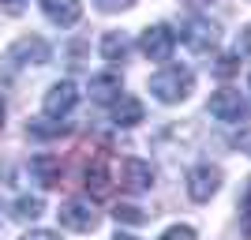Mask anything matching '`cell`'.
Returning <instances> with one entry per match:
<instances>
[{"instance_id": "obj_1", "label": "cell", "mask_w": 251, "mask_h": 240, "mask_svg": "<svg viewBox=\"0 0 251 240\" xmlns=\"http://www.w3.org/2000/svg\"><path fill=\"white\" fill-rule=\"evenodd\" d=\"M191 90H195V75H191V68H184V64H165L157 75H150V94L161 105L188 102Z\"/></svg>"}, {"instance_id": "obj_2", "label": "cell", "mask_w": 251, "mask_h": 240, "mask_svg": "<svg viewBox=\"0 0 251 240\" xmlns=\"http://www.w3.org/2000/svg\"><path fill=\"white\" fill-rule=\"evenodd\" d=\"M49 60V42L38 38V34H23L19 42H11L4 53V68L8 72H19V68H38V64Z\"/></svg>"}, {"instance_id": "obj_3", "label": "cell", "mask_w": 251, "mask_h": 240, "mask_svg": "<svg viewBox=\"0 0 251 240\" xmlns=\"http://www.w3.org/2000/svg\"><path fill=\"white\" fill-rule=\"evenodd\" d=\"M210 116L214 120H225V124H244V120H251V102L240 94V90H214L210 94Z\"/></svg>"}, {"instance_id": "obj_4", "label": "cell", "mask_w": 251, "mask_h": 240, "mask_svg": "<svg viewBox=\"0 0 251 240\" xmlns=\"http://www.w3.org/2000/svg\"><path fill=\"white\" fill-rule=\"evenodd\" d=\"M139 49H143V56H147V60L165 64L169 56H173V49H176V30H173L169 23H154V27H147V30H143Z\"/></svg>"}, {"instance_id": "obj_5", "label": "cell", "mask_w": 251, "mask_h": 240, "mask_svg": "<svg viewBox=\"0 0 251 240\" xmlns=\"http://www.w3.org/2000/svg\"><path fill=\"white\" fill-rule=\"evenodd\" d=\"M180 38H184V45H188L191 53H210L214 45H218V23L206 19V15H188L184 19V27H180Z\"/></svg>"}, {"instance_id": "obj_6", "label": "cell", "mask_w": 251, "mask_h": 240, "mask_svg": "<svg viewBox=\"0 0 251 240\" xmlns=\"http://www.w3.org/2000/svg\"><path fill=\"white\" fill-rule=\"evenodd\" d=\"M56 218H60L64 229H72V233H94L98 229V210L90 207L86 199H68V203H60Z\"/></svg>"}, {"instance_id": "obj_7", "label": "cell", "mask_w": 251, "mask_h": 240, "mask_svg": "<svg viewBox=\"0 0 251 240\" xmlns=\"http://www.w3.org/2000/svg\"><path fill=\"white\" fill-rule=\"evenodd\" d=\"M221 188V169L210 165V161H199V165L188 173V195L195 203H210Z\"/></svg>"}, {"instance_id": "obj_8", "label": "cell", "mask_w": 251, "mask_h": 240, "mask_svg": "<svg viewBox=\"0 0 251 240\" xmlns=\"http://www.w3.org/2000/svg\"><path fill=\"white\" fill-rule=\"evenodd\" d=\"M75 105H79V86H75L72 79H64V83H52L49 90H45V98H42L45 116H56V120H64V116L72 113Z\"/></svg>"}, {"instance_id": "obj_9", "label": "cell", "mask_w": 251, "mask_h": 240, "mask_svg": "<svg viewBox=\"0 0 251 240\" xmlns=\"http://www.w3.org/2000/svg\"><path fill=\"white\" fill-rule=\"evenodd\" d=\"M42 4V11H45V19L52 23V27H75V23L83 19V4L79 0H38Z\"/></svg>"}, {"instance_id": "obj_10", "label": "cell", "mask_w": 251, "mask_h": 240, "mask_svg": "<svg viewBox=\"0 0 251 240\" xmlns=\"http://www.w3.org/2000/svg\"><path fill=\"white\" fill-rule=\"evenodd\" d=\"M120 180H124L127 191H150V188H154V165L143 161V158H127Z\"/></svg>"}, {"instance_id": "obj_11", "label": "cell", "mask_w": 251, "mask_h": 240, "mask_svg": "<svg viewBox=\"0 0 251 240\" xmlns=\"http://www.w3.org/2000/svg\"><path fill=\"white\" fill-rule=\"evenodd\" d=\"M30 177L38 180L42 188L60 184V158H56V154H34L30 158Z\"/></svg>"}, {"instance_id": "obj_12", "label": "cell", "mask_w": 251, "mask_h": 240, "mask_svg": "<svg viewBox=\"0 0 251 240\" xmlns=\"http://www.w3.org/2000/svg\"><path fill=\"white\" fill-rule=\"evenodd\" d=\"M120 94H124V83H120L116 72H105V75H94V79H90V98H94V102L113 105Z\"/></svg>"}, {"instance_id": "obj_13", "label": "cell", "mask_w": 251, "mask_h": 240, "mask_svg": "<svg viewBox=\"0 0 251 240\" xmlns=\"http://www.w3.org/2000/svg\"><path fill=\"white\" fill-rule=\"evenodd\" d=\"M139 120H143V102L120 94V98L113 102V124H116V128H135Z\"/></svg>"}, {"instance_id": "obj_14", "label": "cell", "mask_w": 251, "mask_h": 240, "mask_svg": "<svg viewBox=\"0 0 251 240\" xmlns=\"http://www.w3.org/2000/svg\"><path fill=\"white\" fill-rule=\"evenodd\" d=\"M127 53H131V42H127V34H120V30H109L101 38V56L109 64H124L127 60Z\"/></svg>"}, {"instance_id": "obj_15", "label": "cell", "mask_w": 251, "mask_h": 240, "mask_svg": "<svg viewBox=\"0 0 251 240\" xmlns=\"http://www.w3.org/2000/svg\"><path fill=\"white\" fill-rule=\"evenodd\" d=\"M42 210H45V203L38 195H19L15 207H11V218L15 221H34V218H42Z\"/></svg>"}, {"instance_id": "obj_16", "label": "cell", "mask_w": 251, "mask_h": 240, "mask_svg": "<svg viewBox=\"0 0 251 240\" xmlns=\"http://www.w3.org/2000/svg\"><path fill=\"white\" fill-rule=\"evenodd\" d=\"M49 120H52V124H45V116H42V120H30V124H26V135H30V139H56V135L68 132V124H60L56 116H49Z\"/></svg>"}, {"instance_id": "obj_17", "label": "cell", "mask_w": 251, "mask_h": 240, "mask_svg": "<svg viewBox=\"0 0 251 240\" xmlns=\"http://www.w3.org/2000/svg\"><path fill=\"white\" fill-rule=\"evenodd\" d=\"M86 188L94 191V195H109V169L101 161H94V165L86 169Z\"/></svg>"}, {"instance_id": "obj_18", "label": "cell", "mask_w": 251, "mask_h": 240, "mask_svg": "<svg viewBox=\"0 0 251 240\" xmlns=\"http://www.w3.org/2000/svg\"><path fill=\"white\" fill-rule=\"evenodd\" d=\"M113 218L116 221H127V225H143V221L150 218V214H143L139 207H131V203H120V207L113 210Z\"/></svg>"}, {"instance_id": "obj_19", "label": "cell", "mask_w": 251, "mask_h": 240, "mask_svg": "<svg viewBox=\"0 0 251 240\" xmlns=\"http://www.w3.org/2000/svg\"><path fill=\"white\" fill-rule=\"evenodd\" d=\"M161 240H199V233L191 229V225H169L161 233Z\"/></svg>"}, {"instance_id": "obj_20", "label": "cell", "mask_w": 251, "mask_h": 240, "mask_svg": "<svg viewBox=\"0 0 251 240\" xmlns=\"http://www.w3.org/2000/svg\"><path fill=\"white\" fill-rule=\"evenodd\" d=\"M240 210H244V237H251V177H248V184H244Z\"/></svg>"}, {"instance_id": "obj_21", "label": "cell", "mask_w": 251, "mask_h": 240, "mask_svg": "<svg viewBox=\"0 0 251 240\" xmlns=\"http://www.w3.org/2000/svg\"><path fill=\"white\" fill-rule=\"evenodd\" d=\"M98 4V11H109V15H113V11H127V8H135L139 0H94Z\"/></svg>"}, {"instance_id": "obj_22", "label": "cell", "mask_w": 251, "mask_h": 240, "mask_svg": "<svg viewBox=\"0 0 251 240\" xmlns=\"http://www.w3.org/2000/svg\"><path fill=\"white\" fill-rule=\"evenodd\" d=\"M236 56H251V23L240 30V38H236Z\"/></svg>"}, {"instance_id": "obj_23", "label": "cell", "mask_w": 251, "mask_h": 240, "mask_svg": "<svg viewBox=\"0 0 251 240\" xmlns=\"http://www.w3.org/2000/svg\"><path fill=\"white\" fill-rule=\"evenodd\" d=\"M236 68H240L236 56H218V64H214V72H218V75H232Z\"/></svg>"}, {"instance_id": "obj_24", "label": "cell", "mask_w": 251, "mask_h": 240, "mask_svg": "<svg viewBox=\"0 0 251 240\" xmlns=\"http://www.w3.org/2000/svg\"><path fill=\"white\" fill-rule=\"evenodd\" d=\"M236 146H240L244 154H248V158H251V128H244L240 135H236Z\"/></svg>"}, {"instance_id": "obj_25", "label": "cell", "mask_w": 251, "mask_h": 240, "mask_svg": "<svg viewBox=\"0 0 251 240\" xmlns=\"http://www.w3.org/2000/svg\"><path fill=\"white\" fill-rule=\"evenodd\" d=\"M23 240H60V237H56V233H49V229H30Z\"/></svg>"}, {"instance_id": "obj_26", "label": "cell", "mask_w": 251, "mask_h": 240, "mask_svg": "<svg viewBox=\"0 0 251 240\" xmlns=\"http://www.w3.org/2000/svg\"><path fill=\"white\" fill-rule=\"evenodd\" d=\"M0 4H4L8 11H23V8H26V0H0Z\"/></svg>"}, {"instance_id": "obj_27", "label": "cell", "mask_w": 251, "mask_h": 240, "mask_svg": "<svg viewBox=\"0 0 251 240\" xmlns=\"http://www.w3.org/2000/svg\"><path fill=\"white\" fill-rule=\"evenodd\" d=\"M0 128H4V102H0Z\"/></svg>"}, {"instance_id": "obj_28", "label": "cell", "mask_w": 251, "mask_h": 240, "mask_svg": "<svg viewBox=\"0 0 251 240\" xmlns=\"http://www.w3.org/2000/svg\"><path fill=\"white\" fill-rule=\"evenodd\" d=\"M116 240H135V237H116Z\"/></svg>"}]
</instances>
